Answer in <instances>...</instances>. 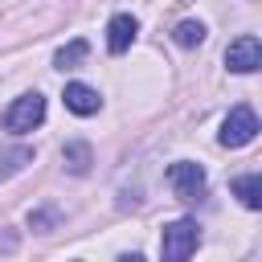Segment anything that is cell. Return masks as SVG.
Masks as SVG:
<instances>
[{
	"label": "cell",
	"instance_id": "2",
	"mask_svg": "<svg viewBox=\"0 0 262 262\" xmlns=\"http://www.w3.org/2000/svg\"><path fill=\"white\" fill-rule=\"evenodd\" d=\"M168 184H172V192H176L184 205H196V201H205V192H209L205 168L192 164V160H176V164L168 168Z\"/></svg>",
	"mask_w": 262,
	"mask_h": 262
},
{
	"label": "cell",
	"instance_id": "3",
	"mask_svg": "<svg viewBox=\"0 0 262 262\" xmlns=\"http://www.w3.org/2000/svg\"><path fill=\"white\" fill-rule=\"evenodd\" d=\"M41 119H45V98H41V94H20V98H12L8 111H4V131L25 135V131H33V127H41Z\"/></svg>",
	"mask_w": 262,
	"mask_h": 262
},
{
	"label": "cell",
	"instance_id": "12",
	"mask_svg": "<svg viewBox=\"0 0 262 262\" xmlns=\"http://www.w3.org/2000/svg\"><path fill=\"white\" fill-rule=\"evenodd\" d=\"M86 53H90V45H86V41L78 37V41H70V45H61V49H57L53 66H57V70H74V66H78V61H82Z\"/></svg>",
	"mask_w": 262,
	"mask_h": 262
},
{
	"label": "cell",
	"instance_id": "13",
	"mask_svg": "<svg viewBox=\"0 0 262 262\" xmlns=\"http://www.w3.org/2000/svg\"><path fill=\"white\" fill-rule=\"evenodd\" d=\"M29 225H37L41 233H49V225H53V213H29Z\"/></svg>",
	"mask_w": 262,
	"mask_h": 262
},
{
	"label": "cell",
	"instance_id": "9",
	"mask_svg": "<svg viewBox=\"0 0 262 262\" xmlns=\"http://www.w3.org/2000/svg\"><path fill=\"white\" fill-rule=\"evenodd\" d=\"M25 164H33V147L29 143H16V147H4L0 151V180H12Z\"/></svg>",
	"mask_w": 262,
	"mask_h": 262
},
{
	"label": "cell",
	"instance_id": "1",
	"mask_svg": "<svg viewBox=\"0 0 262 262\" xmlns=\"http://www.w3.org/2000/svg\"><path fill=\"white\" fill-rule=\"evenodd\" d=\"M196 246H201V225H196L192 217H180V221L164 225V237H160V254H164L168 262H184V258H188Z\"/></svg>",
	"mask_w": 262,
	"mask_h": 262
},
{
	"label": "cell",
	"instance_id": "8",
	"mask_svg": "<svg viewBox=\"0 0 262 262\" xmlns=\"http://www.w3.org/2000/svg\"><path fill=\"white\" fill-rule=\"evenodd\" d=\"M61 160H66V168H70L74 176H86V172H90V164H94V151H90V143L74 139V143H66V147H61Z\"/></svg>",
	"mask_w": 262,
	"mask_h": 262
},
{
	"label": "cell",
	"instance_id": "7",
	"mask_svg": "<svg viewBox=\"0 0 262 262\" xmlns=\"http://www.w3.org/2000/svg\"><path fill=\"white\" fill-rule=\"evenodd\" d=\"M61 98H66V106H70L74 115H98V106H102L98 90H94V86H82V82H70Z\"/></svg>",
	"mask_w": 262,
	"mask_h": 262
},
{
	"label": "cell",
	"instance_id": "4",
	"mask_svg": "<svg viewBox=\"0 0 262 262\" xmlns=\"http://www.w3.org/2000/svg\"><path fill=\"white\" fill-rule=\"evenodd\" d=\"M254 135H258V115L246 106V102H237L229 115H225V123H221V147H246V143H254Z\"/></svg>",
	"mask_w": 262,
	"mask_h": 262
},
{
	"label": "cell",
	"instance_id": "5",
	"mask_svg": "<svg viewBox=\"0 0 262 262\" xmlns=\"http://www.w3.org/2000/svg\"><path fill=\"white\" fill-rule=\"evenodd\" d=\"M225 66H229L233 74H254V70L262 66V41H258L254 33H242L237 41H229Z\"/></svg>",
	"mask_w": 262,
	"mask_h": 262
},
{
	"label": "cell",
	"instance_id": "10",
	"mask_svg": "<svg viewBox=\"0 0 262 262\" xmlns=\"http://www.w3.org/2000/svg\"><path fill=\"white\" fill-rule=\"evenodd\" d=\"M233 196H237L246 209H262V176H258V172L237 176V180H233Z\"/></svg>",
	"mask_w": 262,
	"mask_h": 262
},
{
	"label": "cell",
	"instance_id": "11",
	"mask_svg": "<svg viewBox=\"0 0 262 262\" xmlns=\"http://www.w3.org/2000/svg\"><path fill=\"white\" fill-rule=\"evenodd\" d=\"M172 41H176L180 49H192V45L205 41V25H201V20H180V25L172 29Z\"/></svg>",
	"mask_w": 262,
	"mask_h": 262
},
{
	"label": "cell",
	"instance_id": "6",
	"mask_svg": "<svg viewBox=\"0 0 262 262\" xmlns=\"http://www.w3.org/2000/svg\"><path fill=\"white\" fill-rule=\"evenodd\" d=\"M135 33H139V20L131 12H115L111 25H106V49L111 53H127L131 41H135Z\"/></svg>",
	"mask_w": 262,
	"mask_h": 262
}]
</instances>
